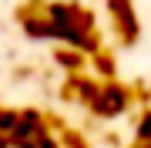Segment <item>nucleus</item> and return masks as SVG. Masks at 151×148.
<instances>
[{
    "instance_id": "obj_1",
    "label": "nucleus",
    "mask_w": 151,
    "mask_h": 148,
    "mask_svg": "<svg viewBox=\"0 0 151 148\" xmlns=\"http://www.w3.org/2000/svg\"><path fill=\"white\" fill-rule=\"evenodd\" d=\"M97 108H101V111H121L124 108V94L118 88H104L101 98H97Z\"/></svg>"
},
{
    "instance_id": "obj_2",
    "label": "nucleus",
    "mask_w": 151,
    "mask_h": 148,
    "mask_svg": "<svg viewBox=\"0 0 151 148\" xmlns=\"http://www.w3.org/2000/svg\"><path fill=\"white\" fill-rule=\"evenodd\" d=\"M4 148H57V145H54V138L40 135L34 142H10V138H4Z\"/></svg>"
},
{
    "instance_id": "obj_3",
    "label": "nucleus",
    "mask_w": 151,
    "mask_h": 148,
    "mask_svg": "<svg viewBox=\"0 0 151 148\" xmlns=\"http://www.w3.org/2000/svg\"><path fill=\"white\" fill-rule=\"evenodd\" d=\"M138 135H141V138H145V142L151 145V115L145 118V125H141V131H138Z\"/></svg>"
},
{
    "instance_id": "obj_4",
    "label": "nucleus",
    "mask_w": 151,
    "mask_h": 148,
    "mask_svg": "<svg viewBox=\"0 0 151 148\" xmlns=\"http://www.w3.org/2000/svg\"><path fill=\"white\" fill-rule=\"evenodd\" d=\"M141 148H151V145H141Z\"/></svg>"
}]
</instances>
